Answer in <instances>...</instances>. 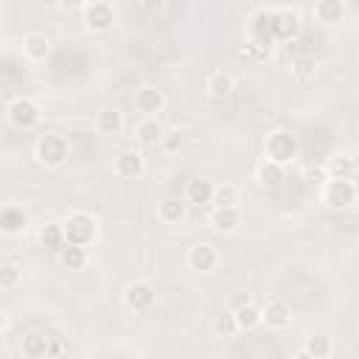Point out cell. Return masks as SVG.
<instances>
[{"mask_svg": "<svg viewBox=\"0 0 359 359\" xmlns=\"http://www.w3.org/2000/svg\"><path fill=\"white\" fill-rule=\"evenodd\" d=\"M236 328H238V325H236L233 311H222V314H216V320H213V331H216L219 337H230Z\"/></svg>", "mask_w": 359, "mask_h": 359, "instance_id": "obj_33", "label": "cell"}, {"mask_svg": "<svg viewBox=\"0 0 359 359\" xmlns=\"http://www.w3.org/2000/svg\"><path fill=\"white\" fill-rule=\"evenodd\" d=\"M84 22H87V28H93V31H107V28L115 22V8H112L109 3H104V0L90 3V6L84 8Z\"/></svg>", "mask_w": 359, "mask_h": 359, "instance_id": "obj_9", "label": "cell"}, {"mask_svg": "<svg viewBox=\"0 0 359 359\" xmlns=\"http://www.w3.org/2000/svg\"><path fill=\"white\" fill-rule=\"evenodd\" d=\"M323 180H328L323 168H309V182H323Z\"/></svg>", "mask_w": 359, "mask_h": 359, "instance_id": "obj_35", "label": "cell"}, {"mask_svg": "<svg viewBox=\"0 0 359 359\" xmlns=\"http://www.w3.org/2000/svg\"><path fill=\"white\" fill-rule=\"evenodd\" d=\"M213 199V182L208 180H191L185 185V202L191 205H208Z\"/></svg>", "mask_w": 359, "mask_h": 359, "instance_id": "obj_17", "label": "cell"}, {"mask_svg": "<svg viewBox=\"0 0 359 359\" xmlns=\"http://www.w3.org/2000/svg\"><path fill=\"white\" fill-rule=\"evenodd\" d=\"M121 129H123V115H121L115 107L98 112V132H101V135H118Z\"/></svg>", "mask_w": 359, "mask_h": 359, "instance_id": "obj_23", "label": "cell"}, {"mask_svg": "<svg viewBox=\"0 0 359 359\" xmlns=\"http://www.w3.org/2000/svg\"><path fill=\"white\" fill-rule=\"evenodd\" d=\"M3 325H6V314L0 311V328H3Z\"/></svg>", "mask_w": 359, "mask_h": 359, "instance_id": "obj_38", "label": "cell"}, {"mask_svg": "<svg viewBox=\"0 0 359 359\" xmlns=\"http://www.w3.org/2000/svg\"><path fill=\"white\" fill-rule=\"evenodd\" d=\"M121 359H132V356H121Z\"/></svg>", "mask_w": 359, "mask_h": 359, "instance_id": "obj_39", "label": "cell"}, {"mask_svg": "<svg viewBox=\"0 0 359 359\" xmlns=\"http://www.w3.org/2000/svg\"><path fill=\"white\" fill-rule=\"evenodd\" d=\"M205 90H208L213 98H224V95L233 90V79H230L224 70H213V73L205 79Z\"/></svg>", "mask_w": 359, "mask_h": 359, "instance_id": "obj_22", "label": "cell"}, {"mask_svg": "<svg viewBox=\"0 0 359 359\" xmlns=\"http://www.w3.org/2000/svg\"><path fill=\"white\" fill-rule=\"evenodd\" d=\"M258 182H261L264 188H278V185L283 182V165H275V163L264 160V163L258 165Z\"/></svg>", "mask_w": 359, "mask_h": 359, "instance_id": "obj_24", "label": "cell"}, {"mask_svg": "<svg viewBox=\"0 0 359 359\" xmlns=\"http://www.w3.org/2000/svg\"><path fill=\"white\" fill-rule=\"evenodd\" d=\"M210 202H216V208H236V202H238V188L230 185V182L213 185V199H210Z\"/></svg>", "mask_w": 359, "mask_h": 359, "instance_id": "obj_26", "label": "cell"}, {"mask_svg": "<svg viewBox=\"0 0 359 359\" xmlns=\"http://www.w3.org/2000/svg\"><path fill=\"white\" fill-rule=\"evenodd\" d=\"M269 31L272 39H292L300 31V17L292 8H272L269 11Z\"/></svg>", "mask_w": 359, "mask_h": 359, "instance_id": "obj_6", "label": "cell"}, {"mask_svg": "<svg viewBox=\"0 0 359 359\" xmlns=\"http://www.w3.org/2000/svg\"><path fill=\"white\" fill-rule=\"evenodd\" d=\"M20 280H22L20 266H14V264H3L0 266V289H17Z\"/></svg>", "mask_w": 359, "mask_h": 359, "instance_id": "obj_32", "label": "cell"}, {"mask_svg": "<svg viewBox=\"0 0 359 359\" xmlns=\"http://www.w3.org/2000/svg\"><path fill=\"white\" fill-rule=\"evenodd\" d=\"M356 199V188L351 180H325L323 182V202L331 208V210H342V208H351Z\"/></svg>", "mask_w": 359, "mask_h": 359, "instance_id": "obj_5", "label": "cell"}, {"mask_svg": "<svg viewBox=\"0 0 359 359\" xmlns=\"http://www.w3.org/2000/svg\"><path fill=\"white\" fill-rule=\"evenodd\" d=\"M294 157H297V140H294V135H289L283 129L272 132L269 140H266V160L275 163V165H286Z\"/></svg>", "mask_w": 359, "mask_h": 359, "instance_id": "obj_2", "label": "cell"}, {"mask_svg": "<svg viewBox=\"0 0 359 359\" xmlns=\"http://www.w3.org/2000/svg\"><path fill=\"white\" fill-rule=\"evenodd\" d=\"M8 121L17 129H31L39 121V107L31 98H14L11 107H8Z\"/></svg>", "mask_w": 359, "mask_h": 359, "instance_id": "obj_7", "label": "cell"}, {"mask_svg": "<svg viewBox=\"0 0 359 359\" xmlns=\"http://www.w3.org/2000/svg\"><path fill=\"white\" fill-rule=\"evenodd\" d=\"M59 264L65 269H81L87 264V247H79V244H65L59 250Z\"/></svg>", "mask_w": 359, "mask_h": 359, "instance_id": "obj_20", "label": "cell"}, {"mask_svg": "<svg viewBox=\"0 0 359 359\" xmlns=\"http://www.w3.org/2000/svg\"><path fill=\"white\" fill-rule=\"evenodd\" d=\"M165 104V95L157 87H140L135 93V109L143 112L146 118H154V112H160Z\"/></svg>", "mask_w": 359, "mask_h": 359, "instance_id": "obj_10", "label": "cell"}, {"mask_svg": "<svg viewBox=\"0 0 359 359\" xmlns=\"http://www.w3.org/2000/svg\"><path fill=\"white\" fill-rule=\"evenodd\" d=\"M238 222H241V216L236 208H213V213H210V224L219 233H233L238 227Z\"/></svg>", "mask_w": 359, "mask_h": 359, "instance_id": "obj_16", "label": "cell"}, {"mask_svg": "<svg viewBox=\"0 0 359 359\" xmlns=\"http://www.w3.org/2000/svg\"><path fill=\"white\" fill-rule=\"evenodd\" d=\"M261 323L269 328V331H280V328H289L292 323V309L286 300H269L264 309H261Z\"/></svg>", "mask_w": 359, "mask_h": 359, "instance_id": "obj_8", "label": "cell"}, {"mask_svg": "<svg viewBox=\"0 0 359 359\" xmlns=\"http://www.w3.org/2000/svg\"><path fill=\"white\" fill-rule=\"evenodd\" d=\"M314 67H317L314 56L303 53V56H297V59L292 62V76H294L297 81H309V79H314Z\"/></svg>", "mask_w": 359, "mask_h": 359, "instance_id": "obj_30", "label": "cell"}, {"mask_svg": "<svg viewBox=\"0 0 359 359\" xmlns=\"http://www.w3.org/2000/svg\"><path fill=\"white\" fill-rule=\"evenodd\" d=\"M353 168H356V163H353L351 154H334L323 171H325L328 180H351L353 177Z\"/></svg>", "mask_w": 359, "mask_h": 359, "instance_id": "obj_15", "label": "cell"}, {"mask_svg": "<svg viewBox=\"0 0 359 359\" xmlns=\"http://www.w3.org/2000/svg\"><path fill=\"white\" fill-rule=\"evenodd\" d=\"M126 303L135 309V311H146V309H151V303H154V289L149 286V283H132L129 289H126Z\"/></svg>", "mask_w": 359, "mask_h": 359, "instance_id": "obj_14", "label": "cell"}, {"mask_svg": "<svg viewBox=\"0 0 359 359\" xmlns=\"http://www.w3.org/2000/svg\"><path fill=\"white\" fill-rule=\"evenodd\" d=\"M294 359H314V356H309V353H306V351H300V353H297V356H294Z\"/></svg>", "mask_w": 359, "mask_h": 359, "instance_id": "obj_37", "label": "cell"}, {"mask_svg": "<svg viewBox=\"0 0 359 359\" xmlns=\"http://www.w3.org/2000/svg\"><path fill=\"white\" fill-rule=\"evenodd\" d=\"M233 317H236V325H238V328H244V331H252V328L261 323V309H255V306L250 303V306H241V309H236V311H233Z\"/></svg>", "mask_w": 359, "mask_h": 359, "instance_id": "obj_27", "label": "cell"}, {"mask_svg": "<svg viewBox=\"0 0 359 359\" xmlns=\"http://www.w3.org/2000/svg\"><path fill=\"white\" fill-rule=\"evenodd\" d=\"M177 146H180V132H171V135L165 137V149H168V151H174Z\"/></svg>", "mask_w": 359, "mask_h": 359, "instance_id": "obj_36", "label": "cell"}, {"mask_svg": "<svg viewBox=\"0 0 359 359\" xmlns=\"http://www.w3.org/2000/svg\"><path fill=\"white\" fill-rule=\"evenodd\" d=\"M309 356H314V359H325L328 353H331V339L325 337V334H317V337H309V342H306V348H303Z\"/></svg>", "mask_w": 359, "mask_h": 359, "instance_id": "obj_31", "label": "cell"}, {"mask_svg": "<svg viewBox=\"0 0 359 359\" xmlns=\"http://www.w3.org/2000/svg\"><path fill=\"white\" fill-rule=\"evenodd\" d=\"M135 132H137V137H140L143 143H157V140H163V126L157 123V118H143Z\"/></svg>", "mask_w": 359, "mask_h": 359, "instance_id": "obj_29", "label": "cell"}, {"mask_svg": "<svg viewBox=\"0 0 359 359\" xmlns=\"http://www.w3.org/2000/svg\"><path fill=\"white\" fill-rule=\"evenodd\" d=\"M272 45H275V39H272V31H269V8H258L250 17V39H247V48L255 56H269Z\"/></svg>", "mask_w": 359, "mask_h": 359, "instance_id": "obj_1", "label": "cell"}, {"mask_svg": "<svg viewBox=\"0 0 359 359\" xmlns=\"http://www.w3.org/2000/svg\"><path fill=\"white\" fill-rule=\"evenodd\" d=\"M182 216H185V205L180 202V199H163L160 205H157V219L163 222V224H177V222H182Z\"/></svg>", "mask_w": 359, "mask_h": 359, "instance_id": "obj_21", "label": "cell"}, {"mask_svg": "<svg viewBox=\"0 0 359 359\" xmlns=\"http://www.w3.org/2000/svg\"><path fill=\"white\" fill-rule=\"evenodd\" d=\"M115 171L121 174V177H140L143 174V157L137 154V151H123L118 160H115Z\"/></svg>", "mask_w": 359, "mask_h": 359, "instance_id": "obj_19", "label": "cell"}, {"mask_svg": "<svg viewBox=\"0 0 359 359\" xmlns=\"http://www.w3.org/2000/svg\"><path fill=\"white\" fill-rule=\"evenodd\" d=\"M36 157H39V163H45V165H50V168L62 165V163L67 160V140H65L62 135H56V132L42 135V137L36 140Z\"/></svg>", "mask_w": 359, "mask_h": 359, "instance_id": "obj_4", "label": "cell"}, {"mask_svg": "<svg viewBox=\"0 0 359 359\" xmlns=\"http://www.w3.org/2000/svg\"><path fill=\"white\" fill-rule=\"evenodd\" d=\"M252 303V297L247 294V292H236L233 297H230V311H236V309H241V306H250Z\"/></svg>", "mask_w": 359, "mask_h": 359, "instance_id": "obj_34", "label": "cell"}, {"mask_svg": "<svg viewBox=\"0 0 359 359\" xmlns=\"http://www.w3.org/2000/svg\"><path fill=\"white\" fill-rule=\"evenodd\" d=\"M311 14H314L317 22L334 25V22H342V17H345V3H342V0H320V3H314Z\"/></svg>", "mask_w": 359, "mask_h": 359, "instance_id": "obj_13", "label": "cell"}, {"mask_svg": "<svg viewBox=\"0 0 359 359\" xmlns=\"http://www.w3.org/2000/svg\"><path fill=\"white\" fill-rule=\"evenodd\" d=\"M216 261H219V255H216L213 244H194L191 252H188V264L196 272H210L216 266Z\"/></svg>", "mask_w": 359, "mask_h": 359, "instance_id": "obj_12", "label": "cell"}, {"mask_svg": "<svg viewBox=\"0 0 359 359\" xmlns=\"http://www.w3.org/2000/svg\"><path fill=\"white\" fill-rule=\"evenodd\" d=\"M28 227V213L17 205H8L0 210V233L6 236H20Z\"/></svg>", "mask_w": 359, "mask_h": 359, "instance_id": "obj_11", "label": "cell"}, {"mask_svg": "<svg viewBox=\"0 0 359 359\" xmlns=\"http://www.w3.org/2000/svg\"><path fill=\"white\" fill-rule=\"evenodd\" d=\"M22 50H25L28 59H36L39 62V59H45L50 53V39L45 34H28L22 39Z\"/></svg>", "mask_w": 359, "mask_h": 359, "instance_id": "obj_18", "label": "cell"}, {"mask_svg": "<svg viewBox=\"0 0 359 359\" xmlns=\"http://www.w3.org/2000/svg\"><path fill=\"white\" fill-rule=\"evenodd\" d=\"M62 230H65V244L87 247V244L95 238V222H93V216H87V213H73V216H67V222L62 224Z\"/></svg>", "mask_w": 359, "mask_h": 359, "instance_id": "obj_3", "label": "cell"}, {"mask_svg": "<svg viewBox=\"0 0 359 359\" xmlns=\"http://www.w3.org/2000/svg\"><path fill=\"white\" fill-rule=\"evenodd\" d=\"M39 241L48 247V250H62L65 247V230L59 222H50L39 230Z\"/></svg>", "mask_w": 359, "mask_h": 359, "instance_id": "obj_25", "label": "cell"}, {"mask_svg": "<svg viewBox=\"0 0 359 359\" xmlns=\"http://www.w3.org/2000/svg\"><path fill=\"white\" fill-rule=\"evenodd\" d=\"M45 351H48V337H45V334L34 331V334L22 337V353H25V356L36 359V356H45Z\"/></svg>", "mask_w": 359, "mask_h": 359, "instance_id": "obj_28", "label": "cell"}]
</instances>
